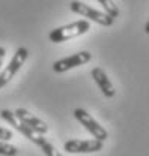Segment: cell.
<instances>
[{"mask_svg":"<svg viewBox=\"0 0 149 156\" xmlns=\"http://www.w3.org/2000/svg\"><path fill=\"white\" fill-rule=\"evenodd\" d=\"M0 117H2L5 122H8L11 126H14L20 134H21V135H24L29 141H32L33 144H36L38 147L44 152V155L45 156H62L56 150V147H54L48 140H45L42 135L35 134V132H33V131H30L27 126H24L23 123H20L18 120H17V117H15V114H14L12 111H9V110H2V111H0Z\"/></svg>","mask_w":149,"mask_h":156,"instance_id":"1","label":"cell"},{"mask_svg":"<svg viewBox=\"0 0 149 156\" xmlns=\"http://www.w3.org/2000/svg\"><path fill=\"white\" fill-rule=\"evenodd\" d=\"M89 30H91V23L88 20H78L74 23L60 26L57 29H53L48 33V39L53 44H60V42H66L69 39L78 38V36L88 33Z\"/></svg>","mask_w":149,"mask_h":156,"instance_id":"2","label":"cell"},{"mask_svg":"<svg viewBox=\"0 0 149 156\" xmlns=\"http://www.w3.org/2000/svg\"><path fill=\"white\" fill-rule=\"evenodd\" d=\"M69 9L77 15H80L83 18H88V21H93V23H96L99 26H104V27H110L114 23V18H112L109 14H106L102 11H98V9H95V8L83 3V2H78V0L71 2Z\"/></svg>","mask_w":149,"mask_h":156,"instance_id":"3","label":"cell"},{"mask_svg":"<svg viewBox=\"0 0 149 156\" xmlns=\"http://www.w3.org/2000/svg\"><path fill=\"white\" fill-rule=\"evenodd\" d=\"M73 114H74V117L77 119V122H80L81 126H84V129H86L95 140H99V141L104 143V141L109 138V132L106 131V128H102L86 110H83V108H75Z\"/></svg>","mask_w":149,"mask_h":156,"instance_id":"4","label":"cell"},{"mask_svg":"<svg viewBox=\"0 0 149 156\" xmlns=\"http://www.w3.org/2000/svg\"><path fill=\"white\" fill-rule=\"evenodd\" d=\"M27 57H29V50L24 48V47H20L14 53V56L11 58V62L8 63V66H5V69L0 71V89L5 87L14 78V75L21 69V66L24 65Z\"/></svg>","mask_w":149,"mask_h":156,"instance_id":"5","label":"cell"},{"mask_svg":"<svg viewBox=\"0 0 149 156\" xmlns=\"http://www.w3.org/2000/svg\"><path fill=\"white\" fill-rule=\"evenodd\" d=\"M92 60V54L89 51H78L75 54H71L65 58H60L53 63V71L57 74H62V72H66V71H71L77 66H81V65H86Z\"/></svg>","mask_w":149,"mask_h":156,"instance_id":"6","label":"cell"},{"mask_svg":"<svg viewBox=\"0 0 149 156\" xmlns=\"http://www.w3.org/2000/svg\"><path fill=\"white\" fill-rule=\"evenodd\" d=\"M104 143L99 140H68L63 144V150L66 153H95L102 150Z\"/></svg>","mask_w":149,"mask_h":156,"instance_id":"7","label":"cell"},{"mask_svg":"<svg viewBox=\"0 0 149 156\" xmlns=\"http://www.w3.org/2000/svg\"><path fill=\"white\" fill-rule=\"evenodd\" d=\"M14 114L17 117L20 123H23L24 126H27L30 131H33L38 135H44L48 132V126L45 122H42L41 119H38L36 116H33L30 111H27L26 108H17L14 111Z\"/></svg>","mask_w":149,"mask_h":156,"instance_id":"8","label":"cell"},{"mask_svg":"<svg viewBox=\"0 0 149 156\" xmlns=\"http://www.w3.org/2000/svg\"><path fill=\"white\" fill-rule=\"evenodd\" d=\"M91 75H92L93 81L96 83V86L99 87V90L102 92V95L106 98L110 99V98H113L116 95V90L113 87L110 78L107 77V74L104 72V69H101L99 66H95L92 69V72H91Z\"/></svg>","mask_w":149,"mask_h":156,"instance_id":"9","label":"cell"},{"mask_svg":"<svg viewBox=\"0 0 149 156\" xmlns=\"http://www.w3.org/2000/svg\"><path fill=\"white\" fill-rule=\"evenodd\" d=\"M102 8H104V12L109 14L112 18H117L119 17V8L116 6V3L113 0H96Z\"/></svg>","mask_w":149,"mask_h":156,"instance_id":"10","label":"cell"},{"mask_svg":"<svg viewBox=\"0 0 149 156\" xmlns=\"http://www.w3.org/2000/svg\"><path fill=\"white\" fill-rule=\"evenodd\" d=\"M0 155L2 156H17L18 149L12 144H8L6 141H0Z\"/></svg>","mask_w":149,"mask_h":156,"instance_id":"11","label":"cell"},{"mask_svg":"<svg viewBox=\"0 0 149 156\" xmlns=\"http://www.w3.org/2000/svg\"><path fill=\"white\" fill-rule=\"evenodd\" d=\"M12 138V131L6 129V128H2L0 126V141H8Z\"/></svg>","mask_w":149,"mask_h":156,"instance_id":"12","label":"cell"},{"mask_svg":"<svg viewBox=\"0 0 149 156\" xmlns=\"http://www.w3.org/2000/svg\"><path fill=\"white\" fill-rule=\"evenodd\" d=\"M5 56H6V48L0 45V71H2V65H3V60H5Z\"/></svg>","mask_w":149,"mask_h":156,"instance_id":"13","label":"cell"},{"mask_svg":"<svg viewBox=\"0 0 149 156\" xmlns=\"http://www.w3.org/2000/svg\"><path fill=\"white\" fill-rule=\"evenodd\" d=\"M145 32H146V33L149 35V21L146 23V26H145Z\"/></svg>","mask_w":149,"mask_h":156,"instance_id":"14","label":"cell"}]
</instances>
